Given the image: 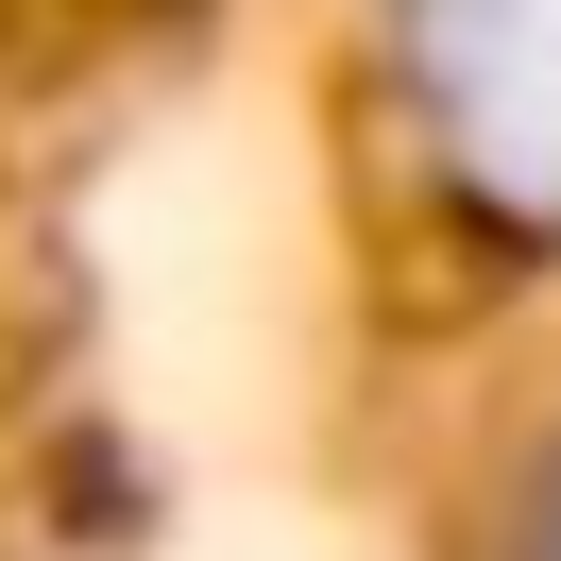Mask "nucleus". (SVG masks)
Here are the masks:
<instances>
[{"label": "nucleus", "instance_id": "nucleus-1", "mask_svg": "<svg viewBox=\"0 0 561 561\" xmlns=\"http://www.w3.org/2000/svg\"><path fill=\"white\" fill-rule=\"evenodd\" d=\"M409 119L459 205L561 239V0H409Z\"/></svg>", "mask_w": 561, "mask_h": 561}, {"label": "nucleus", "instance_id": "nucleus-2", "mask_svg": "<svg viewBox=\"0 0 561 561\" xmlns=\"http://www.w3.org/2000/svg\"><path fill=\"white\" fill-rule=\"evenodd\" d=\"M545 561H561V545H545Z\"/></svg>", "mask_w": 561, "mask_h": 561}]
</instances>
